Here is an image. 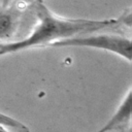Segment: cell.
Here are the masks:
<instances>
[{
  "instance_id": "3957f363",
  "label": "cell",
  "mask_w": 132,
  "mask_h": 132,
  "mask_svg": "<svg viewBox=\"0 0 132 132\" xmlns=\"http://www.w3.org/2000/svg\"><path fill=\"white\" fill-rule=\"evenodd\" d=\"M34 0H0V41L9 39L16 31L25 9Z\"/></svg>"
},
{
  "instance_id": "277c9868",
  "label": "cell",
  "mask_w": 132,
  "mask_h": 132,
  "mask_svg": "<svg viewBox=\"0 0 132 132\" xmlns=\"http://www.w3.org/2000/svg\"><path fill=\"white\" fill-rule=\"evenodd\" d=\"M132 96H131V88L127 91L126 95L122 99L119 104L117 110L109 118V120L96 132H109L112 130H120L128 126L131 122V113H132Z\"/></svg>"
},
{
  "instance_id": "8992f818",
  "label": "cell",
  "mask_w": 132,
  "mask_h": 132,
  "mask_svg": "<svg viewBox=\"0 0 132 132\" xmlns=\"http://www.w3.org/2000/svg\"><path fill=\"white\" fill-rule=\"evenodd\" d=\"M0 132H10V131H8V130H6L4 127H1V126H0Z\"/></svg>"
},
{
  "instance_id": "5b68a950",
  "label": "cell",
  "mask_w": 132,
  "mask_h": 132,
  "mask_svg": "<svg viewBox=\"0 0 132 132\" xmlns=\"http://www.w3.org/2000/svg\"><path fill=\"white\" fill-rule=\"evenodd\" d=\"M0 126L1 127H10L13 129H16L21 132H29L28 128L21 122H19L18 120L3 113L0 112Z\"/></svg>"
},
{
  "instance_id": "6da1fadb",
  "label": "cell",
  "mask_w": 132,
  "mask_h": 132,
  "mask_svg": "<svg viewBox=\"0 0 132 132\" xmlns=\"http://www.w3.org/2000/svg\"><path fill=\"white\" fill-rule=\"evenodd\" d=\"M36 18V26L30 35L22 40L0 44V56L21 52L33 46L51 44L76 37L79 34L94 33L102 29L112 28L121 25L120 16L108 20H86L66 19L54 14L42 0H34L32 3Z\"/></svg>"
},
{
  "instance_id": "7a4b0ae2",
  "label": "cell",
  "mask_w": 132,
  "mask_h": 132,
  "mask_svg": "<svg viewBox=\"0 0 132 132\" xmlns=\"http://www.w3.org/2000/svg\"><path fill=\"white\" fill-rule=\"evenodd\" d=\"M50 45L55 47L79 46L97 48L118 55L120 58L127 60L129 63L132 60L131 39L120 34H91L87 36H76L73 38L53 42Z\"/></svg>"
}]
</instances>
